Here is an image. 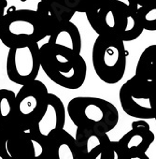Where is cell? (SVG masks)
Here are the masks:
<instances>
[{"mask_svg": "<svg viewBox=\"0 0 156 159\" xmlns=\"http://www.w3.org/2000/svg\"><path fill=\"white\" fill-rule=\"evenodd\" d=\"M41 68L55 84L69 90L81 88L87 75V65L81 53L48 42L40 46Z\"/></svg>", "mask_w": 156, "mask_h": 159, "instance_id": "2", "label": "cell"}, {"mask_svg": "<svg viewBox=\"0 0 156 159\" xmlns=\"http://www.w3.org/2000/svg\"><path fill=\"white\" fill-rule=\"evenodd\" d=\"M124 159H149V157L146 153H140V154H134V155L124 156Z\"/></svg>", "mask_w": 156, "mask_h": 159, "instance_id": "22", "label": "cell"}, {"mask_svg": "<svg viewBox=\"0 0 156 159\" xmlns=\"http://www.w3.org/2000/svg\"><path fill=\"white\" fill-rule=\"evenodd\" d=\"M135 75L156 85V44L148 46L140 54Z\"/></svg>", "mask_w": 156, "mask_h": 159, "instance_id": "15", "label": "cell"}, {"mask_svg": "<svg viewBox=\"0 0 156 159\" xmlns=\"http://www.w3.org/2000/svg\"><path fill=\"white\" fill-rule=\"evenodd\" d=\"M15 97L11 90L0 89V128L15 127Z\"/></svg>", "mask_w": 156, "mask_h": 159, "instance_id": "16", "label": "cell"}, {"mask_svg": "<svg viewBox=\"0 0 156 159\" xmlns=\"http://www.w3.org/2000/svg\"><path fill=\"white\" fill-rule=\"evenodd\" d=\"M65 123V108L63 101L56 95L49 93L43 114L30 130L45 139H49L54 133L64 129Z\"/></svg>", "mask_w": 156, "mask_h": 159, "instance_id": "10", "label": "cell"}, {"mask_svg": "<svg viewBox=\"0 0 156 159\" xmlns=\"http://www.w3.org/2000/svg\"><path fill=\"white\" fill-rule=\"evenodd\" d=\"M0 158L50 159L49 139L30 129L0 128Z\"/></svg>", "mask_w": 156, "mask_h": 159, "instance_id": "6", "label": "cell"}, {"mask_svg": "<svg viewBox=\"0 0 156 159\" xmlns=\"http://www.w3.org/2000/svg\"><path fill=\"white\" fill-rule=\"evenodd\" d=\"M67 114L78 128L107 134L116 127L120 119L111 102L95 97L72 98L67 104Z\"/></svg>", "mask_w": 156, "mask_h": 159, "instance_id": "3", "label": "cell"}, {"mask_svg": "<svg viewBox=\"0 0 156 159\" xmlns=\"http://www.w3.org/2000/svg\"><path fill=\"white\" fill-rule=\"evenodd\" d=\"M48 96L46 85L38 80L23 85L15 97V128H32L46 109Z\"/></svg>", "mask_w": 156, "mask_h": 159, "instance_id": "8", "label": "cell"}, {"mask_svg": "<svg viewBox=\"0 0 156 159\" xmlns=\"http://www.w3.org/2000/svg\"><path fill=\"white\" fill-rule=\"evenodd\" d=\"M85 14L98 36L115 37L128 42L138 39L144 31L136 11L122 0H114L97 11Z\"/></svg>", "mask_w": 156, "mask_h": 159, "instance_id": "1", "label": "cell"}, {"mask_svg": "<svg viewBox=\"0 0 156 159\" xmlns=\"http://www.w3.org/2000/svg\"><path fill=\"white\" fill-rule=\"evenodd\" d=\"M48 139L51 149L50 159H84L75 137L65 129L54 133Z\"/></svg>", "mask_w": 156, "mask_h": 159, "instance_id": "13", "label": "cell"}, {"mask_svg": "<svg viewBox=\"0 0 156 159\" xmlns=\"http://www.w3.org/2000/svg\"><path fill=\"white\" fill-rule=\"evenodd\" d=\"M39 1H59V0H39Z\"/></svg>", "mask_w": 156, "mask_h": 159, "instance_id": "24", "label": "cell"}, {"mask_svg": "<svg viewBox=\"0 0 156 159\" xmlns=\"http://www.w3.org/2000/svg\"><path fill=\"white\" fill-rule=\"evenodd\" d=\"M36 11L48 37L60 25L70 22L76 13V11L69 8L63 0L39 1Z\"/></svg>", "mask_w": 156, "mask_h": 159, "instance_id": "12", "label": "cell"}, {"mask_svg": "<svg viewBox=\"0 0 156 159\" xmlns=\"http://www.w3.org/2000/svg\"><path fill=\"white\" fill-rule=\"evenodd\" d=\"M40 68L38 43L9 49L6 71L11 82L21 86L27 84L37 80Z\"/></svg>", "mask_w": 156, "mask_h": 159, "instance_id": "9", "label": "cell"}, {"mask_svg": "<svg viewBox=\"0 0 156 159\" xmlns=\"http://www.w3.org/2000/svg\"><path fill=\"white\" fill-rule=\"evenodd\" d=\"M136 11L143 29L156 31V0H150Z\"/></svg>", "mask_w": 156, "mask_h": 159, "instance_id": "18", "label": "cell"}, {"mask_svg": "<svg viewBox=\"0 0 156 159\" xmlns=\"http://www.w3.org/2000/svg\"><path fill=\"white\" fill-rule=\"evenodd\" d=\"M127 52L124 41L110 36H97L93 45L92 62L96 74L108 84H118L124 76Z\"/></svg>", "mask_w": 156, "mask_h": 159, "instance_id": "5", "label": "cell"}, {"mask_svg": "<svg viewBox=\"0 0 156 159\" xmlns=\"http://www.w3.org/2000/svg\"><path fill=\"white\" fill-rule=\"evenodd\" d=\"M63 1L76 12L85 13L86 4L88 0H63Z\"/></svg>", "mask_w": 156, "mask_h": 159, "instance_id": "19", "label": "cell"}, {"mask_svg": "<svg viewBox=\"0 0 156 159\" xmlns=\"http://www.w3.org/2000/svg\"><path fill=\"white\" fill-rule=\"evenodd\" d=\"M123 111L138 120L154 119L156 109V85L134 75L120 89Z\"/></svg>", "mask_w": 156, "mask_h": 159, "instance_id": "7", "label": "cell"}, {"mask_svg": "<svg viewBox=\"0 0 156 159\" xmlns=\"http://www.w3.org/2000/svg\"><path fill=\"white\" fill-rule=\"evenodd\" d=\"M47 37L36 11L11 7L0 19V41L9 49L38 43Z\"/></svg>", "mask_w": 156, "mask_h": 159, "instance_id": "4", "label": "cell"}, {"mask_svg": "<svg viewBox=\"0 0 156 159\" xmlns=\"http://www.w3.org/2000/svg\"><path fill=\"white\" fill-rule=\"evenodd\" d=\"M20 1H22V2H26L27 0H20Z\"/></svg>", "mask_w": 156, "mask_h": 159, "instance_id": "26", "label": "cell"}, {"mask_svg": "<svg viewBox=\"0 0 156 159\" xmlns=\"http://www.w3.org/2000/svg\"><path fill=\"white\" fill-rule=\"evenodd\" d=\"M84 159H124L118 141L111 140L108 136L102 142L87 152Z\"/></svg>", "mask_w": 156, "mask_h": 159, "instance_id": "17", "label": "cell"}, {"mask_svg": "<svg viewBox=\"0 0 156 159\" xmlns=\"http://www.w3.org/2000/svg\"><path fill=\"white\" fill-rule=\"evenodd\" d=\"M7 0H0V19L5 15V10L7 8Z\"/></svg>", "mask_w": 156, "mask_h": 159, "instance_id": "23", "label": "cell"}, {"mask_svg": "<svg viewBox=\"0 0 156 159\" xmlns=\"http://www.w3.org/2000/svg\"><path fill=\"white\" fill-rule=\"evenodd\" d=\"M150 1V0H127V3L132 7L134 8L135 10H136L138 7L146 4L147 2Z\"/></svg>", "mask_w": 156, "mask_h": 159, "instance_id": "21", "label": "cell"}, {"mask_svg": "<svg viewBox=\"0 0 156 159\" xmlns=\"http://www.w3.org/2000/svg\"><path fill=\"white\" fill-rule=\"evenodd\" d=\"M112 1H114V0H88L87 4H86L85 13L90 12V11H97V10L109 5Z\"/></svg>", "mask_w": 156, "mask_h": 159, "instance_id": "20", "label": "cell"}, {"mask_svg": "<svg viewBox=\"0 0 156 159\" xmlns=\"http://www.w3.org/2000/svg\"><path fill=\"white\" fill-rule=\"evenodd\" d=\"M48 38V43L52 46L65 48L74 52L81 53L82 36L79 28L71 21L60 25Z\"/></svg>", "mask_w": 156, "mask_h": 159, "instance_id": "14", "label": "cell"}, {"mask_svg": "<svg viewBox=\"0 0 156 159\" xmlns=\"http://www.w3.org/2000/svg\"><path fill=\"white\" fill-rule=\"evenodd\" d=\"M154 120H155V122H156V109H155V116H154Z\"/></svg>", "mask_w": 156, "mask_h": 159, "instance_id": "25", "label": "cell"}, {"mask_svg": "<svg viewBox=\"0 0 156 159\" xmlns=\"http://www.w3.org/2000/svg\"><path fill=\"white\" fill-rule=\"evenodd\" d=\"M131 126V130L118 140L123 156L146 153L155 139L154 133L145 120L135 121Z\"/></svg>", "mask_w": 156, "mask_h": 159, "instance_id": "11", "label": "cell"}]
</instances>
